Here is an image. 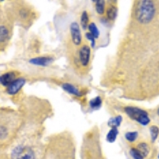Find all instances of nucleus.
I'll use <instances>...</instances> for the list:
<instances>
[{
    "label": "nucleus",
    "mask_w": 159,
    "mask_h": 159,
    "mask_svg": "<svg viewBox=\"0 0 159 159\" xmlns=\"http://www.w3.org/2000/svg\"><path fill=\"white\" fill-rule=\"evenodd\" d=\"M133 18L138 26L150 29L159 26V2L137 1L133 10Z\"/></svg>",
    "instance_id": "f257e3e1"
},
{
    "label": "nucleus",
    "mask_w": 159,
    "mask_h": 159,
    "mask_svg": "<svg viewBox=\"0 0 159 159\" xmlns=\"http://www.w3.org/2000/svg\"><path fill=\"white\" fill-rule=\"evenodd\" d=\"M126 114L129 116L131 119L139 123V124L143 126H147L150 123V119L149 115L146 111L140 109L139 107L128 106L124 108Z\"/></svg>",
    "instance_id": "f03ea898"
},
{
    "label": "nucleus",
    "mask_w": 159,
    "mask_h": 159,
    "mask_svg": "<svg viewBox=\"0 0 159 159\" xmlns=\"http://www.w3.org/2000/svg\"><path fill=\"white\" fill-rule=\"evenodd\" d=\"M12 159H36L35 151L28 146L19 145L11 152Z\"/></svg>",
    "instance_id": "7ed1b4c3"
},
{
    "label": "nucleus",
    "mask_w": 159,
    "mask_h": 159,
    "mask_svg": "<svg viewBox=\"0 0 159 159\" xmlns=\"http://www.w3.org/2000/svg\"><path fill=\"white\" fill-rule=\"evenodd\" d=\"M77 61L82 68H88L91 61V48L88 44H83L77 51Z\"/></svg>",
    "instance_id": "20e7f679"
},
{
    "label": "nucleus",
    "mask_w": 159,
    "mask_h": 159,
    "mask_svg": "<svg viewBox=\"0 0 159 159\" xmlns=\"http://www.w3.org/2000/svg\"><path fill=\"white\" fill-rule=\"evenodd\" d=\"M70 36L72 44L76 46H80L82 45L81 30L77 22H72L70 25Z\"/></svg>",
    "instance_id": "39448f33"
},
{
    "label": "nucleus",
    "mask_w": 159,
    "mask_h": 159,
    "mask_svg": "<svg viewBox=\"0 0 159 159\" xmlns=\"http://www.w3.org/2000/svg\"><path fill=\"white\" fill-rule=\"evenodd\" d=\"M25 84V80L24 78H18L7 87V93L10 95H15L18 93L21 89Z\"/></svg>",
    "instance_id": "423d86ee"
},
{
    "label": "nucleus",
    "mask_w": 159,
    "mask_h": 159,
    "mask_svg": "<svg viewBox=\"0 0 159 159\" xmlns=\"http://www.w3.org/2000/svg\"><path fill=\"white\" fill-rule=\"evenodd\" d=\"M53 61H54V59L52 57H38L30 60V63L34 65H37V66L45 67V66L50 65Z\"/></svg>",
    "instance_id": "0eeeda50"
},
{
    "label": "nucleus",
    "mask_w": 159,
    "mask_h": 159,
    "mask_svg": "<svg viewBox=\"0 0 159 159\" xmlns=\"http://www.w3.org/2000/svg\"><path fill=\"white\" fill-rule=\"evenodd\" d=\"M15 78H16V76H15V72H7L5 74L0 76V83L2 84L3 86L8 87L12 82H14L16 80Z\"/></svg>",
    "instance_id": "6e6552de"
},
{
    "label": "nucleus",
    "mask_w": 159,
    "mask_h": 159,
    "mask_svg": "<svg viewBox=\"0 0 159 159\" xmlns=\"http://www.w3.org/2000/svg\"><path fill=\"white\" fill-rule=\"evenodd\" d=\"M61 87L65 92H67L68 93H69V94L73 95V96H82V92H80V90L78 89L76 86H74V85L71 84L65 83L64 84H62Z\"/></svg>",
    "instance_id": "1a4fd4ad"
},
{
    "label": "nucleus",
    "mask_w": 159,
    "mask_h": 159,
    "mask_svg": "<svg viewBox=\"0 0 159 159\" xmlns=\"http://www.w3.org/2000/svg\"><path fill=\"white\" fill-rule=\"evenodd\" d=\"M135 148L137 149L138 151L140 153L142 156L143 157H147L148 156L149 153H150V146L146 142H140L137 144V146L135 147Z\"/></svg>",
    "instance_id": "9d476101"
},
{
    "label": "nucleus",
    "mask_w": 159,
    "mask_h": 159,
    "mask_svg": "<svg viewBox=\"0 0 159 159\" xmlns=\"http://www.w3.org/2000/svg\"><path fill=\"white\" fill-rule=\"evenodd\" d=\"M118 15V8L114 4H110V5L106 8V16L111 21H113L116 18Z\"/></svg>",
    "instance_id": "9b49d317"
},
{
    "label": "nucleus",
    "mask_w": 159,
    "mask_h": 159,
    "mask_svg": "<svg viewBox=\"0 0 159 159\" xmlns=\"http://www.w3.org/2000/svg\"><path fill=\"white\" fill-rule=\"evenodd\" d=\"M118 134H119L118 127H111L110 130H109L108 133H107V134L106 139H107V141L108 142V143H113L114 142H116Z\"/></svg>",
    "instance_id": "f8f14e48"
},
{
    "label": "nucleus",
    "mask_w": 159,
    "mask_h": 159,
    "mask_svg": "<svg viewBox=\"0 0 159 159\" xmlns=\"http://www.w3.org/2000/svg\"><path fill=\"white\" fill-rule=\"evenodd\" d=\"M93 2H96L95 7H96V11L98 15H104L105 11H106V2L103 0H97V1H93Z\"/></svg>",
    "instance_id": "ddd939ff"
},
{
    "label": "nucleus",
    "mask_w": 159,
    "mask_h": 159,
    "mask_svg": "<svg viewBox=\"0 0 159 159\" xmlns=\"http://www.w3.org/2000/svg\"><path fill=\"white\" fill-rule=\"evenodd\" d=\"M89 105H90L91 108H92V110H99L102 106V99L100 98V96H96V97L91 99Z\"/></svg>",
    "instance_id": "4468645a"
},
{
    "label": "nucleus",
    "mask_w": 159,
    "mask_h": 159,
    "mask_svg": "<svg viewBox=\"0 0 159 159\" xmlns=\"http://www.w3.org/2000/svg\"><path fill=\"white\" fill-rule=\"evenodd\" d=\"M123 121V117L121 116H117L116 117H112L107 122V125L110 127H119Z\"/></svg>",
    "instance_id": "2eb2a0df"
},
{
    "label": "nucleus",
    "mask_w": 159,
    "mask_h": 159,
    "mask_svg": "<svg viewBox=\"0 0 159 159\" xmlns=\"http://www.w3.org/2000/svg\"><path fill=\"white\" fill-rule=\"evenodd\" d=\"M10 33L7 28L4 25H0V43L7 42Z\"/></svg>",
    "instance_id": "dca6fc26"
},
{
    "label": "nucleus",
    "mask_w": 159,
    "mask_h": 159,
    "mask_svg": "<svg viewBox=\"0 0 159 159\" xmlns=\"http://www.w3.org/2000/svg\"><path fill=\"white\" fill-rule=\"evenodd\" d=\"M80 25H81V27L83 30H87L89 27V14L86 11H83V13L81 14V16H80Z\"/></svg>",
    "instance_id": "f3484780"
},
{
    "label": "nucleus",
    "mask_w": 159,
    "mask_h": 159,
    "mask_svg": "<svg viewBox=\"0 0 159 159\" xmlns=\"http://www.w3.org/2000/svg\"><path fill=\"white\" fill-rule=\"evenodd\" d=\"M88 29H89V33H90L96 39L99 38V29H98L97 26H96V23H95V22H90V23H89V27H88Z\"/></svg>",
    "instance_id": "a211bd4d"
},
{
    "label": "nucleus",
    "mask_w": 159,
    "mask_h": 159,
    "mask_svg": "<svg viewBox=\"0 0 159 159\" xmlns=\"http://www.w3.org/2000/svg\"><path fill=\"white\" fill-rule=\"evenodd\" d=\"M139 133L137 131H128L125 134V139H127L129 143H134L137 140Z\"/></svg>",
    "instance_id": "6ab92c4d"
},
{
    "label": "nucleus",
    "mask_w": 159,
    "mask_h": 159,
    "mask_svg": "<svg viewBox=\"0 0 159 159\" xmlns=\"http://www.w3.org/2000/svg\"><path fill=\"white\" fill-rule=\"evenodd\" d=\"M150 136H151V140L152 142H154L157 139V136L159 134V128L157 127V126H151L150 127Z\"/></svg>",
    "instance_id": "aec40b11"
},
{
    "label": "nucleus",
    "mask_w": 159,
    "mask_h": 159,
    "mask_svg": "<svg viewBox=\"0 0 159 159\" xmlns=\"http://www.w3.org/2000/svg\"><path fill=\"white\" fill-rule=\"evenodd\" d=\"M129 153H130V157L133 159H144V157L140 154V153L138 151V150L135 148V147H131V148L130 149Z\"/></svg>",
    "instance_id": "412c9836"
},
{
    "label": "nucleus",
    "mask_w": 159,
    "mask_h": 159,
    "mask_svg": "<svg viewBox=\"0 0 159 159\" xmlns=\"http://www.w3.org/2000/svg\"><path fill=\"white\" fill-rule=\"evenodd\" d=\"M85 38H87L88 40H89V41H90V42H91V46H92V48H94L95 46H96V38L92 36L90 33H89V32L86 33V34H85Z\"/></svg>",
    "instance_id": "4be33fe9"
},
{
    "label": "nucleus",
    "mask_w": 159,
    "mask_h": 159,
    "mask_svg": "<svg viewBox=\"0 0 159 159\" xmlns=\"http://www.w3.org/2000/svg\"><path fill=\"white\" fill-rule=\"evenodd\" d=\"M8 135V130L3 126L0 127V139H4L7 137Z\"/></svg>",
    "instance_id": "5701e85b"
},
{
    "label": "nucleus",
    "mask_w": 159,
    "mask_h": 159,
    "mask_svg": "<svg viewBox=\"0 0 159 159\" xmlns=\"http://www.w3.org/2000/svg\"><path fill=\"white\" fill-rule=\"evenodd\" d=\"M157 115L159 116V108H158V110H157Z\"/></svg>",
    "instance_id": "b1692460"
},
{
    "label": "nucleus",
    "mask_w": 159,
    "mask_h": 159,
    "mask_svg": "<svg viewBox=\"0 0 159 159\" xmlns=\"http://www.w3.org/2000/svg\"><path fill=\"white\" fill-rule=\"evenodd\" d=\"M158 158H159V154H158Z\"/></svg>",
    "instance_id": "393cba45"
}]
</instances>
